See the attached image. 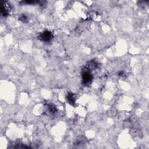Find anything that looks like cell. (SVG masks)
I'll return each mask as SVG.
<instances>
[{"mask_svg":"<svg viewBox=\"0 0 149 149\" xmlns=\"http://www.w3.org/2000/svg\"><path fill=\"white\" fill-rule=\"evenodd\" d=\"M124 72L123 71H120L118 73V75L119 76H121V77H122V76H124Z\"/></svg>","mask_w":149,"mask_h":149,"instance_id":"obj_8","label":"cell"},{"mask_svg":"<svg viewBox=\"0 0 149 149\" xmlns=\"http://www.w3.org/2000/svg\"><path fill=\"white\" fill-rule=\"evenodd\" d=\"M9 5L8 4L7 2L6 1H2L1 2V15L3 16H6L9 14Z\"/></svg>","mask_w":149,"mask_h":149,"instance_id":"obj_3","label":"cell"},{"mask_svg":"<svg viewBox=\"0 0 149 149\" xmlns=\"http://www.w3.org/2000/svg\"><path fill=\"white\" fill-rule=\"evenodd\" d=\"M82 81L83 83L85 85H88L91 83L92 80V75L90 73V70L87 67H85L82 70Z\"/></svg>","mask_w":149,"mask_h":149,"instance_id":"obj_1","label":"cell"},{"mask_svg":"<svg viewBox=\"0 0 149 149\" xmlns=\"http://www.w3.org/2000/svg\"><path fill=\"white\" fill-rule=\"evenodd\" d=\"M19 19L20 21H22V22L26 23V22H28L29 18H28V16H27V15H26L25 14H23L22 15H21L20 16H19Z\"/></svg>","mask_w":149,"mask_h":149,"instance_id":"obj_7","label":"cell"},{"mask_svg":"<svg viewBox=\"0 0 149 149\" xmlns=\"http://www.w3.org/2000/svg\"><path fill=\"white\" fill-rule=\"evenodd\" d=\"M54 36L51 32L49 30H45L39 36V39L42 42L45 43L50 42L53 39Z\"/></svg>","mask_w":149,"mask_h":149,"instance_id":"obj_2","label":"cell"},{"mask_svg":"<svg viewBox=\"0 0 149 149\" xmlns=\"http://www.w3.org/2000/svg\"><path fill=\"white\" fill-rule=\"evenodd\" d=\"M86 67L90 70L94 69L97 67V63L94 61L92 60L90 61L89 63H88V65Z\"/></svg>","mask_w":149,"mask_h":149,"instance_id":"obj_5","label":"cell"},{"mask_svg":"<svg viewBox=\"0 0 149 149\" xmlns=\"http://www.w3.org/2000/svg\"><path fill=\"white\" fill-rule=\"evenodd\" d=\"M47 108H48V112L51 113V114H55V113L57 112L56 107H55V106H54L53 105H51V104L48 105V106H47Z\"/></svg>","mask_w":149,"mask_h":149,"instance_id":"obj_6","label":"cell"},{"mask_svg":"<svg viewBox=\"0 0 149 149\" xmlns=\"http://www.w3.org/2000/svg\"><path fill=\"white\" fill-rule=\"evenodd\" d=\"M67 99L71 104H74L75 103V95L72 93H69L67 95Z\"/></svg>","mask_w":149,"mask_h":149,"instance_id":"obj_4","label":"cell"}]
</instances>
